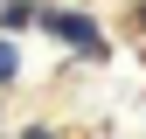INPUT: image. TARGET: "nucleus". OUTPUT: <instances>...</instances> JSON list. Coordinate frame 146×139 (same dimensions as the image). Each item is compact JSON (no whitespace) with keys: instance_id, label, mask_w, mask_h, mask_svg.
<instances>
[{"instance_id":"7ed1b4c3","label":"nucleus","mask_w":146,"mask_h":139,"mask_svg":"<svg viewBox=\"0 0 146 139\" xmlns=\"http://www.w3.org/2000/svg\"><path fill=\"white\" fill-rule=\"evenodd\" d=\"M14 70H21V56H14V42L0 35V83H14Z\"/></svg>"},{"instance_id":"f257e3e1","label":"nucleus","mask_w":146,"mask_h":139,"mask_svg":"<svg viewBox=\"0 0 146 139\" xmlns=\"http://www.w3.org/2000/svg\"><path fill=\"white\" fill-rule=\"evenodd\" d=\"M42 21H49V28H56V35H63V42H77V49H84V56H104V35H98V28H90V14H63V7H42Z\"/></svg>"},{"instance_id":"20e7f679","label":"nucleus","mask_w":146,"mask_h":139,"mask_svg":"<svg viewBox=\"0 0 146 139\" xmlns=\"http://www.w3.org/2000/svg\"><path fill=\"white\" fill-rule=\"evenodd\" d=\"M139 21H146V7H139Z\"/></svg>"},{"instance_id":"f03ea898","label":"nucleus","mask_w":146,"mask_h":139,"mask_svg":"<svg viewBox=\"0 0 146 139\" xmlns=\"http://www.w3.org/2000/svg\"><path fill=\"white\" fill-rule=\"evenodd\" d=\"M28 21H42V0H0V28H28Z\"/></svg>"}]
</instances>
